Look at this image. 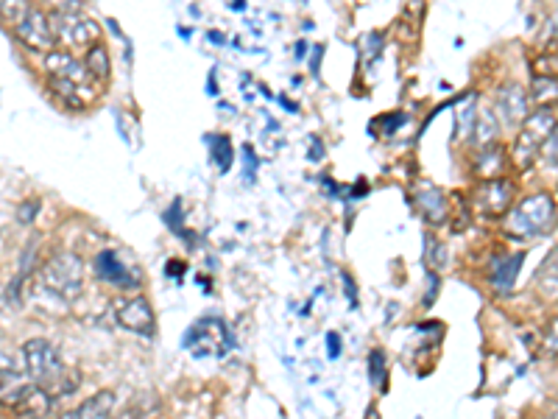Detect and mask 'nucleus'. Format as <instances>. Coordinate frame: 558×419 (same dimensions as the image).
<instances>
[{
    "label": "nucleus",
    "mask_w": 558,
    "mask_h": 419,
    "mask_svg": "<svg viewBox=\"0 0 558 419\" xmlns=\"http://www.w3.org/2000/svg\"><path fill=\"white\" fill-rule=\"evenodd\" d=\"M506 165V151L499 146H489V148H480L477 157H475V174L489 182V179H497L499 170H503Z\"/></svg>",
    "instance_id": "obj_19"
},
{
    "label": "nucleus",
    "mask_w": 558,
    "mask_h": 419,
    "mask_svg": "<svg viewBox=\"0 0 558 419\" xmlns=\"http://www.w3.org/2000/svg\"><path fill=\"white\" fill-rule=\"evenodd\" d=\"M553 126H555V115L550 109H536L525 118L523 129H519V135L514 140V148H511V157L519 168H530L533 160L542 154Z\"/></svg>",
    "instance_id": "obj_5"
},
{
    "label": "nucleus",
    "mask_w": 558,
    "mask_h": 419,
    "mask_svg": "<svg viewBox=\"0 0 558 419\" xmlns=\"http://www.w3.org/2000/svg\"><path fill=\"white\" fill-rule=\"evenodd\" d=\"M53 406H56V397L43 389V386H31L28 394L20 399V406H17V416L20 419H48L53 414Z\"/></svg>",
    "instance_id": "obj_14"
},
{
    "label": "nucleus",
    "mask_w": 558,
    "mask_h": 419,
    "mask_svg": "<svg viewBox=\"0 0 558 419\" xmlns=\"http://www.w3.org/2000/svg\"><path fill=\"white\" fill-rule=\"evenodd\" d=\"M23 364H26V375L34 380V386H48L51 380L65 369L59 350H56V344L48 338H28L26 341Z\"/></svg>",
    "instance_id": "obj_6"
},
{
    "label": "nucleus",
    "mask_w": 558,
    "mask_h": 419,
    "mask_svg": "<svg viewBox=\"0 0 558 419\" xmlns=\"http://www.w3.org/2000/svg\"><path fill=\"white\" fill-rule=\"evenodd\" d=\"M243 157H246V179L252 182V177H255V174H252V168H255V157H252V148H248V146L243 148Z\"/></svg>",
    "instance_id": "obj_33"
},
{
    "label": "nucleus",
    "mask_w": 558,
    "mask_h": 419,
    "mask_svg": "<svg viewBox=\"0 0 558 419\" xmlns=\"http://www.w3.org/2000/svg\"><path fill=\"white\" fill-rule=\"evenodd\" d=\"M143 416H145V408L138 406V403H131V406H126L121 414H112L109 419H143Z\"/></svg>",
    "instance_id": "obj_31"
},
{
    "label": "nucleus",
    "mask_w": 558,
    "mask_h": 419,
    "mask_svg": "<svg viewBox=\"0 0 558 419\" xmlns=\"http://www.w3.org/2000/svg\"><path fill=\"white\" fill-rule=\"evenodd\" d=\"M343 289L350 291V302L352 304H358V294H355V282H352V277L350 274H343Z\"/></svg>",
    "instance_id": "obj_34"
},
{
    "label": "nucleus",
    "mask_w": 558,
    "mask_h": 419,
    "mask_svg": "<svg viewBox=\"0 0 558 419\" xmlns=\"http://www.w3.org/2000/svg\"><path fill=\"white\" fill-rule=\"evenodd\" d=\"M326 358L330 360H338L341 358V336L338 333H326Z\"/></svg>",
    "instance_id": "obj_30"
},
{
    "label": "nucleus",
    "mask_w": 558,
    "mask_h": 419,
    "mask_svg": "<svg viewBox=\"0 0 558 419\" xmlns=\"http://www.w3.org/2000/svg\"><path fill=\"white\" fill-rule=\"evenodd\" d=\"M28 380H31L28 375H20V372H14L9 367H0V406H9V408L20 406V399L34 386V383H28Z\"/></svg>",
    "instance_id": "obj_15"
},
{
    "label": "nucleus",
    "mask_w": 558,
    "mask_h": 419,
    "mask_svg": "<svg viewBox=\"0 0 558 419\" xmlns=\"http://www.w3.org/2000/svg\"><path fill=\"white\" fill-rule=\"evenodd\" d=\"M472 138H475V146L477 148H489V146H497V138H499V121L491 109H477L475 115V126H472Z\"/></svg>",
    "instance_id": "obj_18"
},
{
    "label": "nucleus",
    "mask_w": 558,
    "mask_h": 419,
    "mask_svg": "<svg viewBox=\"0 0 558 419\" xmlns=\"http://www.w3.org/2000/svg\"><path fill=\"white\" fill-rule=\"evenodd\" d=\"M92 272L101 282H109V285H114V289H123V291L140 289V282H143L140 274L134 269H129V265L123 263V257H121V252H114V249H104L101 255H95Z\"/></svg>",
    "instance_id": "obj_10"
},
{
    "label": "nucleus",
    "mask_w": 558,
    "mask_h": 419,
    "mask_svg": "<svg viewBox=\"0 0 558 419\" xmlns=\"http://www.w3.org/2000/svg\"><path fill=\"white\" fill-rule=\"evenodd\" d=\"M12 31L28 51H36L43 56L56 51V36L51 31V23H48V12H40V9L28 6L20 20L12 23Z\"/></svg>",
    "instance_id": "obj_7"
},
{
    "label": "nucleus",
    "mask_w": 558,
    "mask_h": 419,
    "mask_svg": "<svg viewBox=\"0 0 558 419\" xmlns=\"http://www.w3.org/2000/svg\"><path fill=\"white\" fill-rule=\"evenodd\" d=\"M542 151H545V157H547L550 165H558V118H555V126H553V131H550V138H547Z\"/></svg>",
    "instance_id": "obj_28"
},
{
    "label": "nucleus",
    "mask_w": 558,
    "mask_h": 419,
    "mask_svg": "<svg viewBox=\"0 0 558 419\" xmlns=\"http://www.w3.org/2000/svg\"><path fill=\"white\" fill-rule=\"evenodd\" d=\"M436 291H438V277L430 272V289H428V296H425V308H430L433 299H436Z\"/></svg>",
    "instance_id": "obj_32"
},
{
    "label": "nucleus",
    "mask_w": 558,
    "mask_h": 419,
    "mask_svg": "<svg viewBox=\"0 0 558 419\" xmlns=\"http://www.w3.org/2000/svg\"><path fill=\"white\" fill-rule=\"evenodd\" d=\"M182 347L190 350V355L196 358H209V355H226L235 347V338L229 333V328L216 316H204L187 328Z\"/></svg>",
    "instance_id": "obj_4"
},
{
    "label": "nucleus",
    "mask_w": 558,
    "mask_h": 419,
    "mask_svg": "<svg viewBox=\"0 0 558 419\" xmlns=\"http://www.w3.org/2000/svg\"><path fill=\"white\" fill-rule=\"evenodd\" d=\"M514 182H508L506 177H497V179H489L477 187V196H475V207L480 216L486 218H503L511 213L514 207Z\"/></svg>",
    "instance_id": "obj_8"
},
{
    "label": "nucleus",
    "mask_w": 558,
    "mask_h": 419,
    "mask_svg": "<svg viewBox=\"0 0 558 419\" xmlns=\"http://www.w3.org/2000/svg\"><path fill=\"white\" fill-rule=\"evenodd\" d=\"M545 347H547V352H558V316L550 319L547 333H545Z\"/></svg>",
    "instance_id": "obj_29"
},
{
    "label": "nucleus",
    "mask_w": 558,
    "mask_h": 419,
    "mask_svg": "<svg viewBox=\"0 0 558 419\" xmlns=\"http://www.w3.org/2000/svg\"><path fill=\"white\" fill-rule=\"evenodd\" d=\"M165 221H168V226L177 235H182V226H185V218H182V202H173L170 204V210L165 213Z\"/></svg>",
    "instance_id": "obj_26"
},
{
    "label": "nucleus",
    "mask_w": 558,
    "mask_h": 419,
    "mask_svg": "<svg viewBox=\"0 0 558 419\" xmlns=\"http://www.w3.org/2000/svg\"><path fill=\"white\" fill-rule=\"evenodd\" d=\"M528 104H530L528 92L519 84L499 87L494 95V115L503 123H525V118L530 115Z\"/></svg>",
    "instance_id": "obj_12"
},
{
    "label": "nucleus",
    "mask_w": 558,
    "mask_h": 419,
    "mask_svg": "<svg viewBox=\"0 0 558 419\" xmlns=\"http://www.w3.org/2000/svg\"><path fill=\"white\" fill-rule=\"evenodd\" d=\"M36 213H40V202H23L20 207H17V221H20L23 226L34 224Z\"/></svg>",
    "instance_id": "obj_27"
},
{
    "label": "nucleus",
    "mask_w": 558,
    "mask_h": 419,
    "mask_svg": "<svg viewBox=\"0 0 558 419\" xmlns=\"http://www.w3.org/2000/svg\"><path fill=\"white\" fill-rule=\"evenodd\" d=\"M114 321L138 336H153V328H157V316H153V308L145 296H131L114 304Z\"/></svg>",
    "instance_id": "obj_9"
},
{
    "label": "nucleus",
    "mask_w": 558,
    "mask_h": 419,
    "mask_svg": "<svg viewBox=\"0 0 558 419\" xmlns=\"http://www.w3.org/2000/svg\"><path fill=\"white\" fill-rule=\"evenodd\" d=\"M84 67H87V73H90V79L95 82V84H106L109 82V75H112V59H109V51L104 48V43H98V45H92L87 53H84Z\"/></svg>",
    "instance_id": "obj_17"
},
{
    "label": "nucleus",
    "mask_w": 558,
    "mask_h": 419,
    "mask_svg": "<svg viewBox=\"0 0 558 419\" xmlns=\"http://www.w3.org/2000/svg\"><path fill=\"white\" fill-rule=\"evenodd\" d=\"M553 419H558V408H555V414H553Z\"/></svg>",
    "instance_id": "obj_36"
},
{
    "label": "nucleus",
    "mask_w": 558,
    "mask_h": 419,
    "mask_svg": "<svg viewBox=\"0 0 558 419\" xmlns=\"http://www.w3.org/2000/svg\"><path fill=\"white\" fill-rule=\"evenodd\" d=\"M530 95L528 99L538 107V109H550L558 104V75H533L530 82Z\"/></svg>",
    "instance_id": "obj_21"
},
{
    "label": "nucleus",
    "mask_w": 558,
    "mask_h": 419,
    "mask_svg": "<svg viewBox=\"0 0 558 419\" xmlns=\"http://www.w3.org/2000/svg\"><path fill=\"white\" fill-rule=\"evenodd\" d=\"M416 204L421 210V216L428 218V224H444L447 221V213H450V204H447V196L441 187H425L416 194Z\"/></svg>",
    "instance_id": "obj_16"
},
{
    "label": "nucleus",
    "mask_w": 558,
    "mask_h": 419,
    "mask_svg": "<svg viewBox=\"0 0 558 419\" xmlns=\"http://www.w3.org/2000/svg\"><path fill=\"white\" fill-rule=\"evenodd\" d=\"M555 224V202L550 194H533L511 207L506 218V233L519 241H530L547 233Z\"/></svg>",
    "instance_id": "obj_2"
},
{
    "label": "nucleus",
    "mask_w": 558,
    "mask_h": 419,
    "mask_svg": "<svg viewBox=\"0 0 558 419\" xmlns=\"http://www.w3.org/2000/svg\"><path fill=\"white\" fill-rule=\"evenodd\" d=\"M363 53H369L372 56V59H374V56H380L382 53V45H386V36H382L380 31H372V34H365L363 36Z\"/></svg>",
    "instance_id": "obj_25"
},
{
    "label": "nucleus",
    "mask_w": 558,
    "mask_h": 419,
    "mask_svg": "<svg viewBox=\"0 0 558 419\" xmlns=\"http://www.w3.org/2000/svg\"><path fill=\"white\" fill-rule=\"evenodd\" d=\"M523 263H525V252H514V255H503L494 265H491V289L497 296H506L511 294L514 289V282L519 277V269H523Z\"/></svg>",
    "instance_id": "obj_13"
},
{
    "label": "nucleus",
    "mask_w": 558,
    "mask_h": 419,
    "mask_svg": "<svg viewBox=\"0 0 558 419\" xmlns=\"http://www.w3.org/2000/svg\"><path fill=\"white\" fill-rule=\"evenodd\" d=\"M296 56H299V59H304V56H307V45H304V43L296 45Z\"/></svg>",
    "instance_id": "obj_35"
},
{
    "label": "nucleus",
    "mask_w": 558,
    "mask_h": 419,
    "mask_svg": "<svg viewBox=\"0 0 558 419\" xmlns=\"http://www.w3.org/2000/svg\"><path fill=\"white\" fill-rule=\"evenodd\" d=\"M536 291L545 299H558V246L545 257L536 272Z\"/></svg>",
    "instance_id": "obj_20"
},
{
    "label": "nucleus",
    "mask_w": 558,
    "mask_h": 419,
    "mask_svg": "<svg viewBox=\"0 0 558 419\" xmlns=\"http://www.w3.org/2000/svg\"><path fill=\"white\" fill-rule=\"evenodd\" d=\"M40 282L62 299H75L84 291V260L75 252L53 255L40 272Z\"/></svg>",
    "instance_id": "obj_3"
},
{
    "label": "nucleus",
    "mask_w": 558,
    "mask_h": 419,
    "mask_svg": "<svg viewBox=\"0 0 558 419\" xmlns=\"http://www.w3.org/2000/svg\"><path fill=\"white\" fill-rule=\"evenodd\" d=\"M43 65L48 70V79H56V82H70V84H95L90 79V73L84 67V62H79L70 51L65 48H56L51 51L48 56H43ZM98 87V84H95Z\"/></svg>",
    "instance_id": "obj_11"
},
{
    "label": "nucleus",
    "mask_w": 558,
    "mask_h": 419,
    "mask_svg": "<svg viewBox=\"0 0 558 419\" xmlns=\"http://www.w3.org/2000/svg\"><path fill=\"white\" fill-rule=\"evenodd\" d=\"M79 386H82V372L65 367V369H62L59 375H56L48 386H43V389H48L56 399H62V397H70V394L79 391Z\"/></svg>",
    "instance_id": "obj_22"
},
{
    "label": "nucleus",
    "mask_w": 558,
    "mask_h": 419,
    "mask_svg": "<svg viewBox=\"0 0 558 419\" xmlns=\"http://www.w3.org/2000/svg\"><path fill=\"white\" fill-rule=\"evenodd\" d=\"M365 369H369V383L377 386L380 391H386L389 386V360H386V352L382 350H372L369 352V360H365Z\"/></svg>",
    "instance_id": "obj_24"
},
{
    "label": "nucleus",
    "mask_w": 558,
    "mask_h": 419,
    "mask_svg": "<svg viewBox=\"0 0 558 419\" xmlns=\"http://www.w3.org/2000/svg\"><path fill=\"white\" fill-rule=\"evenodd\" d=\"M209 157H213V162L218 165L221 174H226V170L232 168V160H235L232 140H229L226 135H213L209 138Z\"/></svg>",
    "instance_id": "obj_23"
},
{
    "label": "nucleus",
    "mask_w": 558,
    "mask_h": 419,
    "mask_svg": "<svg viewBox=\"0 0 558 419\" xmlns=\"http://www.w3.org/2000/svg\"><path fill=\"white\" fill-rule=\"evenodd\" d=\"M48 23H51V31L56 36V43H62L65 51H79L84 48V53L101 43V26L92 20V17H87L79 6H59L48 12Z\"/></svg>",
    "instance_id": "obj_1"
}]
</instances>
